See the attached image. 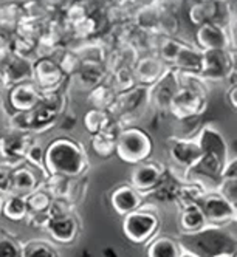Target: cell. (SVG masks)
Returning a JSON list of instances; mask_svg holds the SVG:
<instances>
[{"instance_id": "obj_1", "label": "cell", "mask_w": 237, "mask_h": 257, "mask_svg": "<svg viewBox=\"0 0 237 257\" xmlns=\"http://www.w3.org/2000/svg\"><path fill=\"white\" fill-rule=\"evenodd\" d=\"M44 168L47 175L76 180L85 177L90 161L85 148L78 140L56 137L44 148Z\"/></svg>"}, {"instance_id": "obj_2", "label": "cell", "mask_w": 237, "mask_h": 257, "mask_svg": "<svg viewBox=\"0 0 237 257\" xmlns=\"http://www.w3.org/2000/svg\"><path fill=\"white\" fill-rule=\"evenodd\" d=\"M175 238L183 252L194 257H223L237 251L235 231L231 225H206L194 232H180Z\"/></svg>"}, {"instance_id": "obj_3", "label": "cell", "mask_w": 237, "mask_h": 257, "mask_svg": "<svg viewBox=\"0 0 237 257\" xmlns=\"http://www.w3.org/2000/svg\"><path fill=\"white\" fill-rule=\"evenodd\" d=\"M154 152V140L148 131H144L143 127L134 124L123 127L118 137H116V149L115 155L127 163V164H135L151 160Z\"/></svg>"}, {"instance_id": "obj_4", "label": "cell", "mask_w": 237, "mask_h": 257, "mask_svg": "<svg viewBox=\"0 0 237 257\" xmlns=\"http://www.w3.org/2000/svg\"><path fill=\"white\" fill-rule=\"evenodd\" d=\"M149 107V87L135 85L134 88L116 95L112 107L108 108V113L121 127H127L137 124Z\"/></svg>"}, {"instance_id": "obj_5", "label": "cell", "mask_w": 237, "mask_h": 257, "mask_svg": "<svg viewBox=\"0 0 237 257\" xmlns=\"http://www.w3.org/2000/svg\"><path fill=\"white\" fill-rule=\"evenodd\" d=\"M160 225L161 220L158 214L141 206L123 217V234L131 243L146 245L158 234Z\"/></svg>"}, {"instance_id": "obj_6", "label": "cell", "mask_w": 237, "mask_h": 257, "mask_svg": "<svg viewBox=\"0 0 237 257\" xmlns=\"http://www.w3.org/2000/svg\"><path fill=\"white\" fill-rule=\"evenodd\" d=\"M209 93L180 87L169 105V115L178 121H188L202 116L206 112Z\"/></svg>"}, {"instance_id": "obj_7", "label": "cell", "mask_w": 237, "mask_h": 257, "mask_svg": "<svg viewBox=\"0 0 237 257\" xmlns=\"http://www.w3.org/2000/svg\"><path fill=\"white\" fill-rule=\"evenodd\" d=\"M36 143V135L10 131L0 135V166L16 168L25 163L28 149Z\"/></svg>"}, {"instance_id": "obj_8", "label": "cell", "mask_w": 237, "mask_h": 257, "mask_svg": "<svg viewBox=\"0 0 237 257\" xmlns=\"http://www.w3.org/2000/svg\"><path fill=\"white\" fill-rule=\"evenodd\" d=\"M197 205L205 214L208 225L225 226V225L235 223L237 206L231 205L217 191H206L198 198Z\"/></svg>"}, {"instance_id": "obj_9", "label": "cell", "mask_w": 237, "mask_h": 257, "mask_svg": "<svg viewBox=\"0 0 237 257\" xmlns=\"http://www.w3.org/2000/svg\"><path fill=\"white\" fill-rule=\"evenodd\" d=\"M42 91L38 88L33 81L21 82L7 88L5 95L2 96L5 99V110L7 116H11L14 113H24L30 112L42 99Z\"/></svg>"}, {"instance_id": "obj_10", "label": "cell", "mask_w": 237, "mask_h": 257, "mask_svg": "<svg viewBox=\"0 0 237 257\" xmlns=\"http://www.w3.org/2000/svg\"><path fill=\"white\" fill-rule=\"evenodd\" d=\"M200 78L205 82L225 81L235 68V50H205Z\"/></svg>"}, {"instance_id": "obj_11", "label": "cell", "mask_w": 237, "mask_h": 257, "mask_svg": "<svg viewBox=\"0 0 237 257\" xmlns=\"http://www.w3.org/2000/svg\"><path fill=\"white\" fill-rule=\"evenodd\" d=\"M166 144L171 163L183 174L202 157V151H200L195 137H169Z\"/></svg>"}, {"instance_id": "obj_12", "label": "cell", "mask_w": 237, "mask_h": 257, "mask_svg": "<svg viewBox=\"0 0 237 257\" xmlns=\"http://www.w3.org/2000/svg\"><path fill=\"white\" fill-rule=\"evenodd\" d=\"M180 90V81H178V71L172 67H168L163 76L149 87V102L151 105L161 113L169 112V105Z\"/></svg>"}, {"instance_id": "obj_13", "label": "cell", "mask_w": 237, "mask_h": 257, "mask_svg": "<svg viewBox=\"0 0 237 257\" xmlns=\"http://www.w3.org/2000/svg\"><path fill=\"white\" fill-rule=\"evenodd\" d=\"M68 78L62 73L58 62L50 56H39L33 61V82L38 85V88L45 93V91H53L61 88Z\"/></svg>"}, {"instance_id": "obj_14", "label": "cell", "mask_w": 237, "mask_h": 257, "mask_svg": "<svg viewBox=\"0 0 237 257\" xmlns=\"http://www.w3.org/2000/svg\"><path fill=\"white\" fill-rule=\"evenodd\" d=\"M45 231L53 242L59 245H71L76 242L81 232V223L73 211L59 215H50Z\"/></svg>"}, {"instance_id": "obj_15", "label": "cell", "mask_w": 237, "mask_h": 257, "mask_svg": "<svg viewBox=\"0 0 237 257\" xmlns=\"http://www.w3.org/2000/svg\"><path fill=\"white\" fill-rule=\"evenodd\" d=\"M198 146H200V151L205 155H212L217 157L223 161L229 160V146L228 141L225 138V135L220 132L215 124L212 122H206L202 127L198 128L197 134L194 135Z\"/></svg>"}, {"instance_id": "obj_16", "label": "cell", "mask_w": 237, "mask_h": 257, "mask_svg": "<svg viewBox=\"0 0 237 257\" xmlns=\"http://www.w3.org/2000/svg\"><path fill=\"white\" fill-rule=\"evenodd\" d=\"M166 166L154 160H146L135 164L131 172V183L129 185L135 188L143 195L151 192L163 178L166 172Z\"/></svg>"}, {"instance_id": "obj_17", "label": "cell", "mask_w": 237, "mask_h": 257, "mask_svg": "<svg viewBox=\"0 0 237 257\" xmlns=\"http://www.w3.org/2000/svg\"><path fill=\"white\" fill-rule=\"evenodd\" d=\"M195 45L198 50H235L229 33L225 27L217 22L200 25L195 31Z\"/></svg>"}, {"instance_id": "obj_18", "label": "cell", "mask_w": 237, "mask_h": 257, "mask_svg": "<svg viewBox=\"0 0 237 257\" xmlns=\"http://www.w3.org/2000/svg\"><path fill=\"white\" fill-rule=\"evenodd\" d=\"M0 73L8 87L33 81V59L11 51L8 56L0 61Z\"/></svg>"}, {"instance_id": "obj_19", "label": "cell", "mask_w": 237, "mask_h": 257, "mask_svg": "<svg viewBox=\"0 0 237 257\" xmlns=\"http://www.w3.org/2000/svg\"><path fill=\"white\" fill-rule=\"evenodd\" d=\"M47 177L42 175L38 169L30 166L28 163H22L11 169V192L17 195H28L33 191L42 186Z\"/></svg>"}, {"instance_id": "obj_20", "label": "cell", "mask_w": 237, "mask_h": 257, "mask_svg": "<svg viewBox=\"0 0 237 257\" xmlns=\"http://www.w3.org/2000/svg\"><path fill=\"white\" fill-rule=\"evenodd\" d=\"M108 200H110V206L113 208V211L121 217L140 209L141 206H144L146 201L144 195L131 185H120L112 189Z\"/></svg>"}, {"instance_id": "obj_21", "label": "cell", "mask_w": 237, "mask_h": 257, "mask_svg": "<svg viewBox=\"0 0 237 257\" xmlns=\"http://www.w3.org/2000/svg\"><path fill=\"white\" fill-rule=\"evenodd\" d=\"M168 65H165L157 54H146L140 56L138 61L134 65V73L138 85L152 87L166 71Z\"/></svg>"}, {"instance_id": "obj_22", "label": "cell", "mask_w": 237, "mask_h": 257, "mask_svg": "<svg viewBox=\"0 0 237 257\" xmlns=\"http://www.w3.org/2000/svg\"><path fill=\"white\" fill-rule=\"evenodd\" d=\"M185 180H178L175 174L169 169H166L165 175L160 180L158 185L148 194H144V200H154L158 203H177V197L180 194V189L183 186Z\"/></svg>"}, {"instance_id": "obj_23", "label": "cell", "mask_w": 237, "mask_h": 257, "mask_svg": "<svg viewBox=\"0 0 237 257\" xmlns=\"http://www.w3.org/2000/svg\"><path fill=\"white\" fill-rule=\"evenodd\" d=\"M121 125L113 119L112 124L108 125V128L105 131L95 134L90 138V146H92L93 152L101 157V158H108L115 155V149H116V137L121 131Z\"/></svg>"}, {"instance_id": "obj_24", "label": "cell", "mask_w": 237, "mask_h": 257, "mask_svg": "<svg viewBox=\"0 0 237 257\" xmlns=\"http://www.w3.org/2000/svg\"><path fill=\"white\" fill-rule=\"evenodd\" d=\"M140 58V51L134 45H115L107 53L105 67L108 73H113L120 68H134Z\"/></svg>"}, {"instance_id": "obj_25", "label": "cell", "mask_w": 237, "mask_h": 257, "mask_svg": "<svg viewBox=\"0 0 237 257\" xmlns=\"http://www.w3.org/2000/svg\"><path fill=\"white\" fill-rule=\"evenodd\" d=\"M203 64V53L197 47L185 44V47L180 50L178 56L175 58L172 68L178 73H191V75H200Z\"/></svg>"}, {"instance_id": "obj_26", "label": "cell", "mask_w": 237, "mask_h": 257, "mask_svg": "<svg viewBox=\"0 0 237 257\" xmlns=\"http://www.w3.org/2000/svg\"><path fill=\"white\" fill-rule=\"evenodd\" d=\"M163 11L155 2H151L148 5H143L137 14L134 16V25L143 31V33H148V34H155L158 33V25H160V21H161V16H163Z\"/></svg>"}, {"instance_id": "obj_27", "label": "cell", "mask_w": 237, "mask_h": 257, "mask_svg": "<svg viewBox=\"0 0 237 257\" xmlns=\"http://www.w3.org/2000/svg\"><path fill=\"white\" fill-rule=\"evenodd\" d=\"M108 70L105 64H93V62H82L79 70L76 71V75L73 78H76V81L84 87L92 90L93 87L105 82L108 79Z\"/></svg>"}, {"instance_id": "obj_28", "label": "cell", "mask_w": 237, "mask_h": 257, "mask_svg": "<svg viewBox=\"0 0 237 257\" xmlns=\"http://www.w3.org/2000/svg\"><path fill=\"white\" fill-rule=\"evenodd\" d=\"M146 245H148V248H146L148 257H181L183 255V249H181L175 237L155 235L152 240Z\"/></svg>"}, {"instance_id": "obj_29", "label": "cell", "mask_w": 237, "mask_h": 257, "mask_svg": "<svg viewBox=\"0 0 237 257\" xmlns=\"http://www.w3.org/2000/svg\"><path fill=\"white\" fill-rule=\"evenodd\" d=\"M178 225L181 232H194L202 229L208 225L205 214L200 209L197 203L191 205H183L180 206V214H178Z\"/></svg>"}, {"instance_id": "obj_30", "label": "cell", "mask_w": 237, "mask_h": 257, "mask_svg": "<svg viewBox=\"0 0 237 257\" xmlns=\"http://www.w3.org/2000/svg\"><path fill=\"white\" fill-rule=\"evenodd\" d=\"M78 54L81 62H93V64H105L108 47L102 41L98 39H90L85 41L78 48H73Z\"/></svg>"}, {"instance_id": "obj_31", "label": "cell", "mask_w": 237, "mask_h": 257, "mask_svg": "<svg viewBox=\"0 0 237 257\" xmlns=\"http://www.w3.org/2000/svg\"><path fill=\"white\" fill-rule=\"evenodd\" d=\"M116 91L110 85V82L105 81L96 87H93L88 91L87 95V102L92 105V108H99V110H107L112 107L115 98H116Z\"/></svg>"}, {"instance_id": "obj_32", "label": "cell", "mask_w": 237, "mask_h": 257, "mask_svg": "<svg viewBox=\"0 0 237 257\" xmlns=\"http://www.w3.org/2000/svg\"><path fill=\"white\" fill-rule=\"evenodd\" d=\"M222 4H215L211 0H198L194 2L189 8V19L194 25L200 27L208 22H215V16L218 14V8Z\"/></svg>"}, {"instance_id": "obj_33", "label": "cell", "mask_w": 237, "mask_h": 257, "mask_svg": "<svg viewBox=\"0 0 237 257\" xmlns=\"http://www.w3.org/2000/svg\"><path fill=\"white\" fill-rule=\"evenodd\" d=\"M2 215H5L8 220H13V222H21V220H25L28 215V206H27L25 197L17 195V194L4 195Z\"/></svg>"}, {"instance_id": "obj_34", "label": "cell", "mask_w": 237, "mask_h": 257, "mask_svg": "<svg viewBox=\"0 0 237 257\" xmlns=\"http://www.w3.org/2000/svg\"><path fill=\"white\" fill-rule=\"evenodd\" d=\"M27 14L25 5L17 4V2H5L0 7V30L2 31H10L16 30L17 24L21 22L22 17Z\"/></svg>"}, {"instance_id": "obj_35", "label": "cell", "mask_w": 237, "mask_h": 257, "mask_svg": "<svg viewBox=\"0 0 237 257\" xmlns=\"http://www.w3.org/2000/svg\"><path fill=\"white\" fill-rule=\"evenodd\" d=\"M112 121L113 118L110 116V113H108L107 110H99V108H88L82 118L85 131L90 135H95V134L105 131V128H108V125L112 124Z\"/></svg>"}, {"instance_id": "obj_36", "label": "cell", "mask_w": 237, "mask_h": 257, "mask_svg": "<svg viewBox=\"0 0 237 257\" xmlns=\"http://www.w3.org/2000/svg\"><path fill=\"white\" fill-rule=\"evenodd\" d=\"M183 47H185V42L178 41L177 38H160L157 48H155V54L165 65L172 67L175 58L178 56L180 50Z\"/></svg>"}, {"instance_id": "obj_37", "label": "cell", "mask_w": 237, "mask_h": 257, "mask_svg": "<svg viewBox=\"0 0 237 257\" xmlns=\"http://www.w3.org/2000/svg\"><path fill=\"white\" fill-rule=\"evenodd\" d=\"M53 58L54 61L58 62L59 68L62 70V73L65 75V78H73L76 75V71L79 70L81 67V59L78 58V54L75 53V50H67V48H61L58 50L56 53L53 54Z\"/></svg>"}, {"instance_id": "obj_38", "label": "cell", "mask_w": 237, "mask_h": 257, "mask_svg": "<svg viewBox=\"0 0 237 257\" xmlns=\"http://www.w3.org/2000/svg\"><path fill=\"white\" fill-rule=\"evenodd\" d=\"M27 200V206H28V214H39V212H47L51 208L53 203V197L45 188H38L33 191L31 194L25 195Z\"/></svg>"}, {"instance_id": "obj_39", "label": "cell", "mask_w": 237, "mask_h": 257, "mask_svg": "<svg viewBox=\"0 0 237 257\" xmlns=\"http://www.w3.org/2000/svg\"><path fill=\"white\" fill-rule=\"evenodd\" d=\"M108 82L113 87V90L116 93H123V91H127L134 88L137 84V79H135V73H134V68H120L113 73L108 75Z\"/></svg>"}, {"instance_id": "obj_40", "label": "cell", "mask_w": 237, "mask_h": 257, "mask_svg": "<svg viewBox=\"0 0 237 257\" xmlns=\"http://www.w3.org/2000/svg\"><path fill=\"white\" fill-rule=\"evenodd\" d=\"M24 257H61L59 251L50 242L28 240L22 245Z\"/></svg>"}, {"instance_id": "obj_41", "label": "cell", "mask_w": 237, "mask_h": 257, "mask_svg": "<svg viewBox=\"0 0 237 257\" xmlns=\"http://www.w3.org/2000/svg\"><path fill=\"white\" fill-rule=\"evenodd\" d=\"M22 245L13 234L0 231V257H24Z\"/></svg>"}, {"instance_id": "obj_42", "label": "cell", "mask_w": 237, "mask_h": 257, "mask_svg": "<svg viewBox=\"0 0 237 257\" xmlns=\"http://www.w3.org/2000/svg\"><path fill=\"white\" fill-rule=\"evenodd\" d=\"M71 34L75 39H81V41H90L93 39V36L98 31V22L95 17L87 16L84 21H81L79 24H76L75 27H71Z\"/></svg>"}, {"instance_id": "obj_43", "label": "cell", "mask_w": 237, "mask_h": 257, "mask_svg": "<svg viewBox=\"0 0 237 257\" xmlns=\"http://www.w3.org/2000/svg\"><path fill=\"white\" fill-rule=\"evenodd\" d=\"M88 16L87 13V5L85 4H78V2H71L65 10H64V24L65 28H71L81 21H84Z\"/></svg>"}, {"instance_id": "obj_44", "label": "cell", "mask_w": 237, "mask_h": 257, "mask_svg": "<svg viewBox=\"0 0 237 257\" xmlns=\"http://www.w3.org/2000/svg\"><path fill=\"white\" fill-rule=\"evenodd\" d=\"M155 2L165 13H172L177 14V11L183 5V0H152Z\"/></svg>"}, {"instance_id": "obj_45", "label": "cell", "mask_w": 237, "mask_h": 257, "mask_svg": "<svg viewBox=\"0 0 237 257\" xmlns=\"http://www.w3.org/2000/svg\"><path fill=\"white\" fill-rule=\"evenodd\" d=\"M11 53V36L7 31L0 30V61Z\"/></svg>"}, {"instance_id": "obj_46", "label": "cell", "mask_w": 237, "mask_h": 257, "mask_svg": "<svg viewBox=\"0 0 237 257\" xmlns=\"http://www.w3.org/2000/svg\"><path fill=\"white\" fill-rule=\"evenodd\" d=\"M225 98H226V102L231 107V110H234V112H235V108H237V84L228 87Z\"/></svg>"}, {"instance_id": "obj_47", "label": "cell", "mask_w": 237, "mask_h": 257, "mask_svg": "<svg viewBox=\"0 0 237 257\" xmlns=\"http://www.w3.org/2000/svg\"><path fill=\"white\" fill-rule=\"evenodd\" d=\"M7 88H8V84L5 82V79H4V76H2V73H0V98H2V96L5 95Z\"/></svg>"}, {"instance_id": "obj_48", "label": "cell", "mask_w": 237, "mask_h": 257, "mask_svg": "<svg viewBox=\"0 0 237 257\" xmlns=\"http://www.w3.org/2000/svg\"><path fill=\"white\" fill-rule=\"evenodd\" d=\"M104 255H105V257H118V254L115 252L113 248H105V249H104Z\"/></svg>"}, {"instance_id": "obj_49", "label": "cell", "mask_w": 237, "mask_h": 257, "mask_svg": "<svg viewBox=\"0 0 237 257\" xmlns=\"http://www.w3.org/2000/svg\"><path fill=\"white\" fill-rule=\"evenodd\" d=\"M78 257H93V255H92V254H90L88 251H82V252H81V254H79Z\"/></svg>"}, {"instance_id": "obj_50", "label": "cell", "mask_w": 237, "mask_h": 257, "mask_svg": "<svg viewBox=\"0 0 237 257\" xmlns=\"http://www.w3.org/2000/svg\"><path fill=\"white\" fill-rule=\"evenodd\" d=\"M2 203H4V195L0 194V215H2Z\"/></svg>"}, {"instance_id": "obj_51", "label": "cell", "mask_w": 237, "mask_h": 257, "mask_svg": "<svg viewBox=\"0 0 237 257\" xmlns=\"http://www.w3.org/2000/svg\"><path fill=\"white\" fill-rule=\"evenodd\" d=\"M211 2H215V4H226L228 0H211Z\"/></svg>"}, {"instance_id": "obj_52", "label": "cell", "mask_w": 237, "mask_h": 257, "mask_svg": "<svg viewBox=\"0 0 237 257\" xmlns=\"http://www.w3.org/2000/svg\"><path fill=\"white\" fill-rule=\"evenodd\" d=\"M104 2H105L107 5H112V4H115V2H116V0H104Z\"/></svg>"}, {"instance_id": "obj_53", "label": "cell", "mask_w": 237, "mask_h": 257, "mask_svg": "<svg viewBox=\"0 0 237 257\" xmlns=\"http://www.w3.org/2000/svg\"><path fill=\"white\" fill-rule=\"evenodd\" d=\"M181 257H194V255H189V254H186V252H183V255Z\"/></svg>"}]
</instances>
